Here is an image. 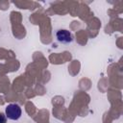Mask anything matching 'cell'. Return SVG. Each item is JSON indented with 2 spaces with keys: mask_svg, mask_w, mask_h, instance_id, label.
I'll return each mask as SVG.
<instances>
[{
  "mask_svg": "<svg viewBox=\"0 0 123 123\" xmlns=\"http://www.w3.org/2000/svg\"><path fill=\"white\" fill-rule=\"evenodd\" d=\"M6 116L11 120H17L21 116V108L17 104H9L6 107Z\"/></svg>",
  "mask_w": 123,
  "mask_h": 123,
  "instance_id": "cell-1",
  "label": "cell"
},
{
  "mask_svg": "<svg viewBox=\"0 0 123 123\" xmlns=\"http://www.w3.org/2000/svg\"><path fill=\"white\" fill-rule=\"evenodd\" d=\"M57 39L62 43H69L72 41V35L67 30H59L56 33Z\"/></svg>",
  "mask_w": 123,
  "mask_h": 123,
  "instance_id": "cell-2",
  "label": "cell"
},
{
  "mask_svg": "<svg viewBox=\"0 0 123 123\" xmlns=\"http://www.w3.org/2000/svg\"><path fill=\"white\" fill-rule=\"evenodd\" d=\"M7 122V116L4 113H0V123H6Z\"/></svg>",
  "mask_w": 123,
  "mask_h": 123,
  "instance_id": "cell-3",
  "label": "cell"
}]
</instances>
